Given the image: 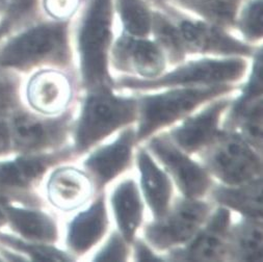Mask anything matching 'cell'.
Segmentation results:
<instances>
[{
	"instance_id": "12",
	"label": "cell",
	"mask_w": 263,
	"mask_h": 262,
	"mask_svg": "<svg viewBox=\"0 0 263 262\" xmlns=\"http://www.w3.org/2000/svg\"><path fill=\"white\" fill-rule=\"evenodd\" d=\"M69 79L57 71H43L36 74L28 84L27 96L33 108L44 114L59 113L71 99Z\"/></svg>"
},
{
	"instance_id": "13",
	"label": "cell",
	"mask_w": 263,
	"mask_h": 262,
	"mask_svg": "<svg viewBox=\"0 0 263 262\" xmlns=\"http://www.w3.org/2000/svg\"><path fill=\"white\" fill-rule=\"evenodd\" d=\"M230 224V213L218 209L208 226L183 251L176 254L175 259L189 261H216L227 252L226 234Z\"/></svg>"
},
{
	"instance_id": "11",
	"label": "cell",
	"mask_w": 263,
	"mask_h": 262,
	"mask_svg": "<svg viewBox=\"0 0 263 262\" xmlns=\"http://www.w3.org/2000/svg\"><path fill=\"white\" fill-rule=\"evenodd\" d=\"M71 117L58 120H42L20 116L13 123L12 135L16 145L25 151H35L61 144L67 136Z\"/></svg>"
},
{
	"instance_id": "2",
	"label": "cell",
	"mask_w": 263,
	"mask_h": 262,
	"mask_svg": "<svg viewBox=\"0 0 263 262\" xmlns=\"http://www.w3.org/2000/svg\"><path fill=\"white\" fill-rule=\"evenodd\" d=\"M69 27V21L55 20L26 29L0 50V66L27 68L45 62L68 63Z\"/></svg>"
},
{
	"instance_id": "17",
	"label": "cell",
	"mask_w": 263,
	"mask_h": 262,
	"mask_svg": "<svg viewBox=\"0 0 263 262\" xmlns=\"http://www.w3.org/2000/svg\"><path fill=\"white\" fill-rule=\"evenodd\" d=\"M106 227L107 217L104 201L99 199L71 223L68 235L70 249L77 254L90 250L105 233Z\"/></svg>"
},
{
	"instance_id": "28",
	"label": "cell",
	"mask_w": 263,
	"mask_h": 262,
	"mask_svg": "<svg viewBox=\"0 0 263 262\" xmlns=\"http://www.w3.org/2000/svg\"><path fill=\"white\" fill-rule=\"evenodd\" d=\"M242 119V133L245 139L258 148L262 143V104L257 100L241 111L235 119Z\"/></svg>"
},
{
	"instance_id": "5",
	"label": "cell",
	"mask_w": 263,
	"mask_h": 262,
	"mask_svg": "<svg viewBox=\"0 0 263 262\" xmlns=\"http://www.w3.org/2000/svg\"><path fill=\"white\" fill-rule=\"evenodd\" d=\"M153 6L165 12L176 23L187 53L250 57L254 52L250 44L236 39L227 29L210 24L171 4L159 3Z\"/></svg>"
},
{
	"instance_id": "23",
	"label": "cell",
	"mask_w": 263,
	"mask_h": 262,
	"mask_svg": "<svg viewBox=\"0 0 263 262\" xmlns=\"http://www.w3.org/2000/svg\"><path fill=\"white\" fill-rule=\"evenodd\" d=\"M6 210L13 227L21 235L44 242H52L57 239L55 224L48 215L40 211L14 207H8Z\"/></svg>"
},
{
	"instance_id": "3",
	"label": "cell",
	"mask_w": 263,
	"mask_h": 262,
	"mask_svg": "<svg viewBox=\"0 0 263 262\" xmlns=\"http://www.w3.org/2000/svg\"><path fill=\"white\" fill-rule=\"evenodd\" d=\"M138 101L114 96L108 87L95 90L86 99L76 130V151L83 152L133 122L137 117Z\"/></svg>"
},
{
	"instance_id": "18",
	"label": "cell",
	"mask_w": 263,
	"mask_h": 262,
	"mask_svg": "<svg viewBox=\"0 0 263 262\" xmlns=\"http://www.w3.org/2000/svg\"><path fill=\"white\" fill-rule=\"evenodd\" d=\"M139 166L145 197L156 218L166 214L172 188L166 175L153 162L145 151L139 153Z\"/></svg>"
},
{
	"instance_id": "10",
	"label": "cell",
	"mask_w": 263,
	"mask_h": 262,
	"mask_svg": "<svg viewBox=\"0 0 263 262\" xmlns=\"http://www.w3.org/2000/svg\"><path fill=\"white\" fill-rule=\"evenodd\" d=\"M150 148L171 172L187 199H196L206 193L210 184L206 172L173 146L167 139L152 140Z\"/></svg>"
},
{
	"instance_id": "29",
	"label": "cell",
	"mask_w": 263,
	"mask_h": 262,
	"mask_svg": "<svg viewBox=\"0 0 263 262\" xmlns=\"http://www.w3.org/2000/svg\"><path fill=\"white\" fill-rule=\"evenodd\" d=\"M128 255L127 247L120 235L115 234L110 237L107 245L95 257L97 261H124Z\"/></svg>"
},
{
	"instance_id": "6",
	"label": "cell",
	"mask_w": 263,
	"mask_h": 262,
	"mask_svg": "<svg viewBox=\"0 0 263 262\" xmlns=\"http://www.w3.org/2000/svg\"><path fill=\"white\" fill-rule=\"evenodd\" d=\"M247 63L239 58L225 60H201L191 62L161 77L151 79L123 78L118 86L137 90H152L164 86L194 83H223L239 79L246 72Z\"/></svg>"
},
{
	"instance_id": "25",
	"label": "cell",
	"mask_w": 263,
	"mask_h": 262,
	"mask_svg": "<svg viewBox=\"0 0 263 262\" xmlns=\"http://www.w3.org/2000/svg\"><path fill=\"white\" fill-rule=\"evenodd\" d=\"M57 157H25L0 162V185L26 186L45 172Z\"/></svg>"
},
{
	"instance_id": "4",
	"label": "cell",
	"mask_w": 263,
	"mask_h": 262,
	"mask_svg": "<svg viewBox=\"0 0 263 262\" xmlns=\"http://www.w3.org/2000/svg\"><path fill=\"white\" fill-rule=\"evenodd\" d=\"M230 90V86L217 83L207 87L177 90L142 99L138 103L141 113L138 140L148 138L157 129L180 119L201 103Z\"/></svg>"
},
{
	"instance_id": "26",
	"label": "cell",
	"mask_w": 263,
	"mask_h": 262,
	"mask_svg": "<svg viewBox=\"0 0 263 262\" xmlns=\"http://www.w3.org/2000/svg\"><path fill=\"white\" fill-rule=\"evenodd\" d=\"M227 250L233 259L260 261L262 259V229L260 223L249 221L236 227Z\"/></svg>"
},
{
	"instance_id": "31",
	"label": "cell",
	"mask_w": 263,
	"mask_h": 262,
	"mask_svg": "<svg viewBox=\"0 0 263 262\" xmlns=\"http://www.w3.org/2000/svg\"><path fill=\"white\" fill-rule=\"evenodd\" d=\"M11 93L7 85L0 84V116L4 115L11 105Z\"/></svg>"
},
{
	"instance_id": "24",
	"label": "cell",
	"mask_w": 263,
	"mask_h": 262,
	"mask_svg": "<svg viewBox=\"0 0 263 262\" xmlns=\"http://www.w3.org/2000/svg\"><path fill=\"white\" fill-rule=\"evenodd\" d=\"M153 8L151 34L154 41L172 63L183 61L187 51L176 23L161 9L155 6Z\"/></svg>"
},
{
	"instance_id": "20",
	"label": "cell",
	"mask_w": 263,
	"mask_h": 262,
	"mask_svg": "<svg viewBox=\"0 0 263 262\" xmlns=\"http://www.w3.org/2000/svg\"><path fill=\"white\" fill-rule=\"evenodd\" d=\"M245 0H179L171 5L210 24L230 30ZM166 4V3H165Z\"/></svg>"
},
{
	"instance_id": "34",
	"label": "cell",
	"mask_w": 263,
	"mask_h": 262,
	"mask_svg": "<svg viewBox=\"0 0 263 262\" xmlns=\"http://www.w3.org/2000/svg\"><path fill=\"white\" fill-rule=\"evenodd\" d=\"M7 29H8V26H7L5 23L0 24V39H2V38H3V35L6 33Z\"/></svg>"
},
{
	"instance_id": "19",
	"label": "cell",
	"mask_w": 263,
	"mask_h": 262,
	"mask_svg": "<svg viewBox=\"0 0 263 262\" xmlns=\"http://www.w3.org/2000/svg\"><path fill=\"white\" fill-rule=\"evenodd\" d=\"M111 202L124 238L133 241L143 215V205L136 183L127 180L120 184L112 195Z\"/></svg>"
},
{
	"instance_id": "30",
	"label": "cell",
	"mask_w": 263,
	"mask_h": 262,
	"mask_svg": "<svg viewBox=\"0 0 263 262\" xmlns=\"http://www.w3.org/2000/svg\"><path fill=\"white\" fill-rule=\"evenodd\" d=\"M136 258L139 261H160L158 257H156L152 252L143 244L139 242L137 246V254Z\"/></svg>"
},
{
	"instance_id": "21",
	"label": "cell",
	"mask_w": 263,
	"mask_h": 262,
	"mask_svg": "<svg viewBox=\"0 0 263 262\" xmlns=\"http://www.w3.org/2000/svg\"><path fill=\"white\" fill-rule=\"evenodd\" d=\"M112 5L124 33L137 38L151 34L154 8L149 0H112Z\"/></svg>"
},
{
	"instance_id": "8",
	"label": "cell",
	"mask_w": 263,
	"mask_h": 262,
	"mask_svg": "<svg viewBox=\"0 0 263 262\" xmlns=\"http://www.w3.org/2000/svg\"><path fill=\"white\" fill-rule=\"evenodd\" d=\"M209 213L206 203L189 199L178 204L162 220L150 225L146 229L147 239L158 249L182 244L190 239Z\"/></svg>"
},
{
	"instance_id": "1",
	"label": "cell",
	"mask_w": 263,
	"mask_h": 262,
	"mask_svg": "<svg viewBox=\"0 0 263 262\" xmlns=\"http://www.w3.org/2000/svg\"><path fill=\"white\" fill-rule=\"evenodd\" d=\"M112 0H87L77 30V48L83 83L95 91L108 87V54L112 45Z\"/></svg>"
},
{
	"instance_id": "22",
	"label": "cell",
	"mask_w": 263,
	"mask_h": 262,
	"mask_svg": "<svg viewBox=\"0 0 263 262\" xmlns=\"http://www.w3.org/2000/svg\"><path fill=\"white\" fill-rule=\"evenodd\" d=\"M217 202L223 203L251 220H260L262 216V182L260 177L239 188H220L214 192Z\"/></svg>"
},
{
	"instance_id": "33",
	"label": "cell",
	"mask_w": 263,
	"mask_h": 262,
	"mask_svg": "<svg viewBox=\"0 0 263 262\" xmlns=\"http://www.w3.org/2000/svg\"><path fill=\"white\" fill-rule=\"evenodd\" d=\"M152 4H159V3H166V4H172V3H176L179 2V0H149Z\"/></svg>"
},
{
	"instance_id": "14",
	"label": "cell",
	"mask_w": 263,
	"mask_h": 262,
	"mask_svg": "<svg viewBox=\"0 0 263 262\" xmlns=\"http://www.w3.org/2000/svg\"><path fill=\"white\" fill-rule=\"evenodd\" d=\"M92 195V183L84 173L73 167L55 171L48 182V197L58 208L70 211L83 205Z\"/></svg>"
},
{
	"instance_id": "7",
	"label": "cell",
	"mask_w": 263,
	"mask_h": 262,
	"mask_svg": "<svg viewBox=\"0 0 263 262\" xmlns=\"http://www.w3.org/2000/svg\"><path fill=\"white\" fill-rule=\"evenodd\" d=\"M206 163L214 175L230 185H241L259 178L260 158L236 136H224L206 155Z\"/></svg>"
},
{
	"instance_id": "16",
	"label": "cell",
	"mask_w": 263,
	"mask_h": 262,
	"mask_svg": "<svg viewBox=\"0 0 263 262\" xmlns=\"http://www.w3.org/2000/svg\"><path fill=\"white\" fill-rule=\"evenodd\" d=\"M229 103L228 100H221L187 120L183 125L173 131L174 140L189 152L199 150L211 143L216 137L221 115Z\"/></svg>"
},
{
	"instance_id": "32",
	"label": "cell",
	"mask_w": 263,
	"mask_h": 262,
	"mask_svg": "<svg viewBox=\"0 0 263 262\" xmlns=\"http://www.w3.org/2000/svg\"><path fill=\"white\" fill-rule=\"evenodd\" d=\"M9 142H10L9 131L5 125L0 124V152L5 151L8 148Z\"/></svg>"
},
{
	"instance_id": "15",
	"label": "cell",
	"mask_w": 263,
	"mask_h": 262,
	"mask_svg": "<svg viewBox=\"0 0 263 262\" xmlns=\"http://www.w3.org/2000/svg\"><path fill=\"white\" fill-rule=\"evenodd\" d=\"M134 141V131L126 130L115 143L100 149L86 160V169H89L100 188L114 179L128 165Z\"/></svg>"
},
{
	"instance_id": "35",
	"label": "cell",
	"mask_w": 263,
	"mask_h": 262,
	"mask_svg": "<svg viewBox=\"0 0 263 262\" xmlns=\"http://www.w3.org/2000/svg\"><path fill=\"white\" fill-rule=\"evenodd\" d=\"M5 223V215L0 212V225H3Z\"/></svg>"
},
{
	"instance_id": "9",
	"label": "cell",
	"mask_w": 263,
	"mask_h": 262,
	"mask_svg": "<svg viewBox=\"0 0 263 262\" xmlns=\"http://www.w3.org/2000/svg\"><path fill=\"white\" fill-rule=\"evenodd\" d=\"M115 66L135 71L147 79L157 77L164 69L165 57L155 41L122 33L111 45Z\"/></svg>"
},
{
	"instance_id": "27",
	"label": "cell",
	"mask_w": 263,
	"mask_h": 262,
	"mask_svg": "<svg viewBox=\"0 0 263 262\" xmlns=\"http://www.w3.org/2000/svg\"><path fill=\"white\" fill-rule=\"evenodd\" d=\"M263 0H245L241 5L234 29L239 31L247 43H255L262 39L263 32Z\"/></svg>"
}]
</instances>
